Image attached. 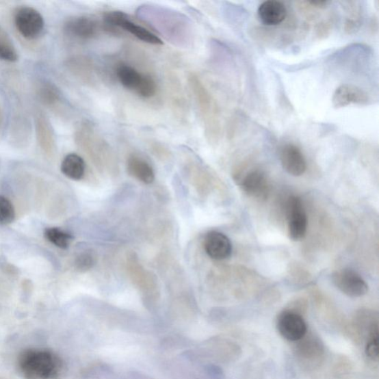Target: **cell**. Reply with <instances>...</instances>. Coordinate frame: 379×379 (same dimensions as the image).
<instances>
[{"instance_id":"cell-25","label":"cell","mask_w":379,"mask_h":379,"mask_svg":"<svg viewBox=\"0 0 379 379\" xmlns=\"http://www.w3.org/2000/svg\"><path fill=\"white\" fill-rule=\"evenodd\" d=\"M366 355L373 360L378 358V324L372 328L371 335L365 348Z\"/></svg>"},{"instance_id":"cell-6","label":"cell","mask_w":379,"mask_h":379,"mask_svg":"<svg viewBox=\"0 0 379 379\" xmlns=\"http://www.w3.org/2000/svg\"><path fill=\"white\" fill-rule=\"evenodd\" d=\"M103 23L116 30H122L133 36L139 40L153 46H161L164 42L158 36L144 26L134 22L122 12H108L103 14Z\"/></svg>"},{"instance_id":"cell-26","label":"cell","mask_w":379,"mask_h":379,"mask_svg":"<svg viewBox=\"0 0 379 379\" xmlns=\"http://www.w3.org/2000/svg\"><path fill=\"white\" fill-rule=\"evenodd\" d=\"M0 60L15 62L18 60L16 50L5 37H0Z\"/></svg>"},{"instance_id":"cell-2","label":"cell","mask_w":379,"mask_h":379,"mask_svg":"<svg viewBox=\"0 0 379 379\" xmlns=\"http://www.w3.org/2000/svg\"><path fill=\"white\" fill-rule=\"evenodd\" d=\"M18 367L26 379H57L62 369L60 357L49 350H25L18 357Z\"/></svg>"},{"instance_id":"cell-3","label":"cell","mask_w":379,"mask_h":379,"mask_svg":"<svg viewBox=\"0 0 379 379\" xmlns=\"http://www.w3.org/2000/svg\"><path fill=\"white\" fill-rule=\"evenodd\" d=\"M188 85L201 116L207 139L210 141L218 140L220 132V112L213 96L201 78L195 73L189 75Z\"/></svg>"},{"instance_id":"cell-21","label":"cell","mask_w":379,"mask_h":379,"mask_svg":"<svg viewBox=\"0 0 379 379\" xmlns=\"http://www.w3.org/2000/svg\"><path fill=\"white\" fill-rule=\"evenodd\" d=\"M44 237L53 245L62 248L66 249L73 239L70 233L58 228H50L44 231Z\"/></svg>"},{"instance_id":"cell-10","label":"cell","mask_w":379,"mask_h":379,"mask_svg":"<svg viewBox=\"0 0 379 379\" xmlns=\"http://www.w3.org/2000/svg\"><path fill=\"white\" fill-rule=\"evenodd\" d=\"M332 280L339 290L350 297L365 295L368 286L362 276L352 270H341L334 273Z\"/></svg>"},{"instance_id":"cell-27","label":"cell","mask_w":379,"mask_h":379,"mask_svg":"<svg viewBox=\"0 0 379 379\" xmlns=\"http://www.w3.org/2000/svg\"><path fill=\"white\" fill-rule=\"evenodd\" d=\"M2 119V113L1 111H0V127H1Z\"/></svg>"},{"instance_id":"cell-16","label":"cell","mask_w":379,"mask_h":379,"mask_svg":"<svg viewBox=\"0 0 379 379\" xmlns=\"http://www.w3.org/2000/svg\"><path fill=\"white\" fill-rule=\"evenodd\" d=\"M257 14L261 23L267 26H276L285 21L287 10L283 3L267 0L259 6Z\"/></svg>"},{"instance_id":"cell-12","label":"cell","mask_w":379,"mask_h":379,"mask_svg":"<svg viewBox=\"0 0 379 379\" xmlns=\"http://www.w3.org/2000/svg\"><path fill=\"white\" fill-rule=\"evenodd\" d=\"M280 161L286 172L294 177L305 173L306 161L301 149L293 144H286L280 150Z\"/></svg>"},{"instance_id":"cell-23","label":"cell","mask_w":379,"mask_h":379,"mask_svg":"<svg viewBox=\"0 0 379 379\" xmlns=\"http://www.w3.org/2000/svg\"><path fill=\"white\" fill-rule=\"evenodd\" d=\"M15 219L14 207L8 198L0 196V223L9 224Z\"/></svg>"},{"instance_id":"cell-9","label":"cell","mask_w":379,"mask_h":379,"mask_svg":"<svg viewBox=\"0 0 379 379\" xmlns=\"http://www.w3.org/2000/svg\"><path fill=\"white\" fill-rule=\"evenodd\" d=\"M277 330L287 341H297L303 339L308 327L299 313L286 311L279 315L276 323Z\"/></svg>"},{"instance_id":"cell-20","label":"cell","mask_w":379,"mask_h":379,"mask_svg":"<svg viewBox=\"0 0 379 379\" xmlns=\"http://www.w3.org/2000/svg\"><path fill=\"white\" fill-rule=\"evenodd\" d=\"M38 137L40 146L47 152L53 150L54 138L50 125L42 116L37 121Z\"/></svg>"},{"instance_id":"cell-13","label":"cell","mask_w":379,"mask_h":379,"mask_svg":"<svg viewBox=\"0 0 379 379\" xmlns=\"http://www.w3.org/2000/svg\"><path fill=\"white\" fill-rule=\"evenodd\" d=\"M206 254L215 260L228 259L232 254V244L225 234L219 231L207 233L204 239Z\"/></svg>"},{"instance_id":"cell-18","label":"cell","mask_w":379,"mask_h":379,"mask_svg":"<svg viewBox=\"0 0 379 379\" xmlns=\"http://www.w3.org/2000/svg\"><path fill=\"white\" fill-rule=\"evenodd\" d=\"M86 169L84 159L77 153H69L62 161V173L75 181H79L84 177Z\"/></svg>"},{"instance_id":"cell-11","label":"cell","mask_w":379,"mask_h":379,"mask_svg":"<svg viewBox=\"0 0 379 379\" xmlns=\"http://www.w3.org/2000/svg\"><path fill=\"white\" fill-rule=\"evenodd\" d=\"M64 29L72 38L89 40L96 38L99 31L103 30V23L99 24L94 18L90 16H75L65 23Z\"/></svg>"},{"instance_id":"cell-1","label":"cell","mask_w":379,"mask_h":379,"mask_svg":"<svg viewBox=\"0 0 379 379\" xmlns=\"http://www.w3.org/2000/svg\"><path fill=\"white\" fill-rule=\"evenodd\" d=\"M139 17L162 37L178 47L187 46L193 37L192 27L187 17L170 9L144 5L138 9Z\"/></svg>"},{"instance_id":"cell-22","label":"cell","mask_w":379,"mask_h":379,"mask_svg":"<svg viewBox=\"0 0 379 379\" xmlns=\"http://www.w3.org/2000/svg\"><path fill=\"white\" fill-rule=\"evenodd\" d=\"M39 94L41 101L49 105L58 103L60 99L58 89L49 83L41 84L39 88Z\"/></svg>"},{"instance_id":"cell-19","label":"cell","mask_w":379,"mask_h":379,"mask_svg":"<svg viewBox=\"0 0 379 379\" xmlns=\"http://www.w3.org/2000/svg\"><path fill=\"white\" fill-rule=\"evenodd\" d=\"M68 66L76 76L85 81H90L94 77L93 63L86 57H78L71 59Z\"/></svg>"},{"instance_id":"cell-14","label":"cell","mask_w":379,"mask_h":379,"mask_svg":"<svg viewBox=\"0 0 379 379\" xmlns=\"http://www.w3.org/2000/svg\"><path fill=\"white\" fill-rule=\"evenodd\" d=\"M369 101L367 93L353 84H344L338 87L333 93L332 105L336 108L345 107L350 105H365Z\"/></svg>"},{"instance_id":"cell-17","label":"cell","mask_w":379,"mask_h":379,"mask_svg":"<svg viewBox=\"0 0 379 379\" xmlns=\"http://www.w3.org/2000/svg\"><path fill=\"white\" fill-rule=\"evenodd\" d=\"M129 173L144 184L150 185L155 181V173L149 162L138 155H131L127 160Z\"/></svg>"},{"instance_id":"cell-15","label":"cell","mask_w":379,"mask_h":379,"mask_svg":"<svg viewBox=\"0 0 379 379\" xmlns=\"http://www.w3.org/2000/svg\"><path fill=\"white\" fill-rule=\"evenodd\" d=\"M239 185L246 194L259 200L266 198L269 194L268 180L263 171L259 170L250 171L243 177Z\"/></svg>"},{"instance_id":"cell-8","label":"cell","mask_w":379,"mask_h":379,"mask_svg":"<svg viewBox=\"0 0 379 379\" xmlns=\"http://www.w3.org/2000/svg\"><path fill=\"white\" fill-rule=\"evenodd\" d=\"M288 233L293 241H300L308 229V218L301 198L295 196L288 198L287 202Z\"/></svg>"},{"instance_id":"cell-4","label":"cell","mask_w":379,"mask_h":379,"mask_svg":"<svg viewBox=\"0 0 379 379\" xmlns=\"http://www.w3.org/2000/svg\"><path fill=\"white\" fill-rule=\"evenodd\" d=\"M116 76L123 88L142 99L157 95L158 86L155 79L131 65L121 63L116 67Z\"/></svg>"},{"instance_id":"cell-24","label":"cell","mask_w":379,"mask_h":379,"mask_svg":"<svg viewBox=\"0 0 379 379\" xmlns=\"http://www.w3.org/2000/svg\"><path fill=\"white\" fill-rule=\"evenodd\" d=\"M96 257L92 251H86L80 254L75 261V266L80 272H85L92 269L96 264Z\"/></svg>"},{"instance_id":"cell-5","label":"cell","mask_w":379,"mask_h":379,"mask_svg":"<svg viewBox=\"0 0 379 379\" xmlns=\"http://www.w3.org/2000/svg\"><path fill=\"white\" fill-rule=\"evenodd\" d=\"M75 139L79 146L98 164L113 158L112 150L94 125L86 122L77 130Z\"/></svg>"},{"instance_id":"cell-7","label":"cell","mask_w":379,"mask_h":379,"mask_svg":"<svg viewBox=\"0 0 379 379\" xmlns=\"http://www.w3.org/2000/svg\"><path fill=\"white\" fill-rule=\"evenodd\" d=\"M16 29L27 40H35L40 37L44 28L42 14L31 7H22L14 16Z\"/></svg>"}]
</instances>
